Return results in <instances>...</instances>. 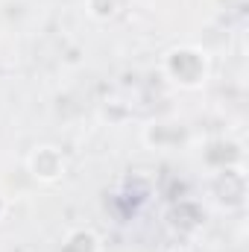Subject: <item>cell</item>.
<instances>
[{
	"label": "cell",
	"instance_id": "obj_1",
	"mask_svg": "<svg viewBox=\"0 0 249 252\" xmlns=\"http://www.w3.org/2000/svg\"><path fill=\"white\" fill-rule=\"evenodd\" d=\"M30 167H32V173H35L38 179L53 182V179L62 176L64 161H62V156H59L56 147H38V150L32 153V158H30Z\"/></svg>",
	"mask_w": 249,
	"mask_h": 252
},
{
	"label": "cell",
	"instance_id": "obj_2",
	"mask_svg": "<svg viewBox=\"0 0 249 252\" xmlns=\"http://www.w3.org/2000/svg\"><path fill=\"white\" fill-rule=\"evenodd\" d=\"M196 56H199L196 50H173V53L167 56L170 62H179L176 70H170V73L176 76V82H182V85H199V79L190 73V62H193Z\"/></svg>",
	"mask_w": 249,
	"mask_h": 252
}]
</instances>
